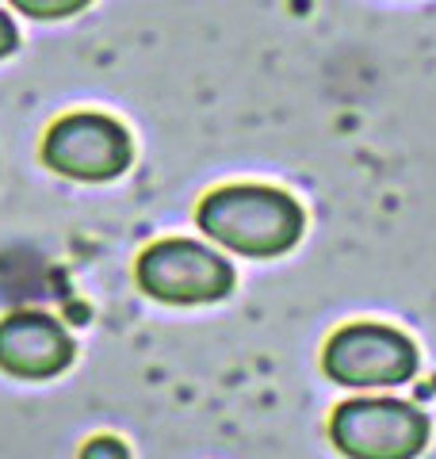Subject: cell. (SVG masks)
<instances>
[{
    "instance_id": "obj_8",
    "label": "cell",
    "mask_w": 436,
    "mask_h": 459,
    "mask_svg": "<svg viewBox=\"0 0 436 459\" xmlns=\"http://www.w3.org/2000/svg\"><path fill=\"white\" fill-rule=\"evenodd\" d=\"M81 459H130V452H126L123 440H115V437H96V440L84 444Z\"/></svg>"
},
{
    "instance_id": "obj_3",
    "label": "cell",
    "mask_w": 436,
    "mask_h": 459,
    "mask_svg": "<svg viewBox=\"0 0 436 459\" xmlns=\"http://www.w3.org/2000/svg\"><path fill=\"white\" fill-rule=\"evenodd\" d=\"M135 276L145 295L172 307L218 303L234 291V264L187 238H169L150 246L138 256Z\"/></svg>"
},
{
    "instance_id": "obj_7",
    "label": "cell",
    "mask_w": 436,
    "mask_h": 459,
    "mask_svg": "<svg viewBox=\"0 0 436 459\" xmlns=\"http://www.w3.org/2000/svg\"><path fill=\"white\" fill-rule=\"evenodd\" d=\"M8 4L20 8L31 20H65V16H77L81 8H89L92 0H8Z\"/></svg>"
},
{
    "instance_id": "obj_1",
    "label": "cell",
    "mask_w": 436,
    "mask_h": 459,
    "mask_svg": "<svg viewBox=\"0 0 436 459\" xmlns=\"http://www.w3.org/2000/svg\"><path fill=\"white\" fill-rule=\"evenodd\" d=\"M199 230L218 246L241 256H283L302 238V207L280 188L234 184L218 188L196 211Z\"/></svg>"
},
{
    "instance_id": "obj_4",
    "label": "cell",
    "mask_w": 436,
    "mask_h": 459,
    "mask_svg": "<svg viewBox=\"0 0 436 459\" xmlns=\"http://www.w3.org/2000/svg\"><path fill=\"white\" fill-rule=\"evenodd\" d=\"M322 368L341 386H398L417 376L414 341L390 325L356 322L329 337L322 352Z\"/></svg>"
},
{
    "instance_id": "obj_9",
    "label": "cell",
    "mask_w": 436,
    "mask_h": 459,
    "mask_svg": "<svg viewBox=\"0 0 436 459\" xmlns=\"http://www.w3.org/2000/svg\"><path fill=\"white\" fill-rule=\"evenodd\" d=\"M16 47H20V31H16V23H12V16H4V12H0V57H8Z\"/></svg>"
},
{
    "instance_id": "obj_2",
    "label": "cell",
    "mask_w": 436,
    "mask_h": 459,
    "mask_svg": "<svg viewBox=\"0 0 436 459\" xmlns=\"http://www.w3.org/2000/svg\"><path fill=\"white\" fill-rule=\"evenodd\" d=\"M329 440L348 459H414L429 444V418L398 398H356L337 406Z\"/></svg>"
},
{
    "instance_id": "obj_6",
    "label": "cell",
    "mask_w": 436,
    "mask_h": 459,
    "mask_svg": "<svg viewBox=\"0 0 436 459\" xmlns=\"http://www.w3.org/2000/svg\"><path fill=\"white\" fill-rule=\"evenodd\" d=\"M73 364V337L50 314H8L0 322V371L16 379H50Z\"/></svg>"
},
{
    "instance_id": "obj_5",
    "label": "cell",
    "mask_w": 436,
    "mask_h": 459,
    "mask_svg": "<svg viewBox=\"0 0 436 459\" xmlns=\"http://www.w3.org/2000/svg\"><path fill=\"white\" fill-rule=\"evenodd\" d=\"M130 157H135V146L123 123L100 111L65 115L42 142V161L73 180H115L130 169Z\"/></svg>"
}]
</instances>
